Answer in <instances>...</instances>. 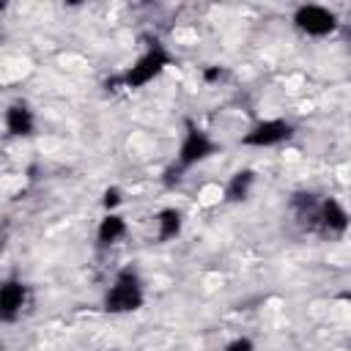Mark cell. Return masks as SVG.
I'll return each mask as SVG.
<instances>
[{
	"instance_id": "cell-1",
	"label": "cell",
	"mask_w": 351,
	"mask_h": 351,
	"mask_svg": "<svg viewBox=\"0 0 351 351\" xmlns=\"http://www.w3.org/2000/svg\"><path fill=\"white\" fill-rule=\"evenodd\" d=\"M148 302V291H145V280L140 274V269L134 263L121 266L110 285L101 293V310L107 315H132L140 313Z\"/></svg>"
},
{
	"instance_id": "cell-13",
	"label": "cell",
	"mask_w": 351,
	"mask_h": 351,
	"mask_svg": "<svg viewBox=\"0 0 351 351\" xmlns=\"http://www.w3.org/2000/svg\"><path fill=\"white\" fill-rule=\"evenodd\" d=\"M222 351H258V346L250 335H236L222 346Z\"/></svg>"
},
{
	"instance_id": "cell-12",
	"label": "cell",
	"mask_w": 351,
	"mask_h": 351,
	"mask_svg": "<svg viewBox=\"0 0 351 351\" xmlns=\"http://www.w3.org/2000/svg\"><path fill=\"white\" fill-rule=\"evenodd\" d=\"M99 203H101V211H104V214H112V211H121V206L126 203V195H123L121 186L112 184V186H107V189L101 192V200H99Z\"/></svg>"
},
{
	"instance_id": "cell-7",
	"label": "cell",
	"mask_w": 351,
	"mask_h": 351,
	"mask_svg": "<svg viewBox=\"0 0 351 351\" xmlns=\"http://www.w3.org/2000/svg\"><path fill=\"white\" fill-rule=\"evenodd\" d=\"M30 296L33 291L22 277H5L0 285V321L3 324L19 321L30 304Z\"/></svg>"
},
{
	"instance_id": "cell-14",
	"label": "cell",
	"mask_w": 351,
	"mask_h": 351,
	"mask_svg": "<svg viewBox=\"0 0 351 351\" xmlns=\"http://www.w3.org/2000/svg\"><path fill=\"white\" fill-rule=\"evenodd\" d=\"M225 74H228V69H222V66H206L203 69V80L206 82H219Z\"/></svg>"
},
{
	"instance_id": "cell-2",
	"label": "cell",
	"mask_w": 351,
	"mask_h": 351,
	"mask_svg": "<svg viewBox=\"0 0 351 351\" xmlns=\"http://www.w3.org/2000/svg\"><path fill=\"white\" fill-rule=\"evenodd\" d=\"M176 63V55L170 52L167 44H162L159 38L148 41L145 49L118 74L112 77L107 85H118L123 90H140V88H148L151 82H156L170 66Z\"/></svg>"
},
{
	"instance_id": "cell-10",
	"label": "cell",
	"mask_w": 351,
	"mask_h": 351,
	"mask_svg": "<svg viewBox=\"0 0 351 351\" xmlns=\"http://www.w3.org/2000/svg\"><path fill=\"white\" fill-rule=\"evenodd\" d=\"M129 233V222L121 211H112V214H101L99 225H96V247L99 250H110L115 244H121Z\"/></svg>"
},
{
	"instance_id": "cell-4",
	"label": "cell",
	"mask_w": 351,
	"mask_h": 351,
	"mask_svg": "<svg viewBox=\"0 0 351 351\" xmlns=\"http://www.w3.org/2000/svg\"><path fill=\"white\" fill-rule=\"evenodd\" d=\"M296 123L282 118V115H269V118H258L252 121L244 134L239 137V145L244 148H258V151H266V148H280V145H288L293 137H296Z\"/></svg>"
},
{
	"instance_id": "cell-8",
	"label": "cell",
	"mask_w": 351,
	"mask_h": 351,
	"mask_svg": "<svg viewBox=\"0 0 351 351\" xmlns=\"http://www.w3.org/2000/svg\"><path fill=\"white\" fill-rule=\"evenodd\" d=\"M3 126H5V134L14 137V140H27L36 134L38 129V118H36V110L19 99V101H11L3 112Z\"/></svg>"
},
{
	"instance_id": "cell-15",
	"label": "cell",
	"mask_w": 351,
	"mask_h": 351,
	"mask_svg": "<svg viewBox=\"0 0 351 351\" xmlns=\"http://www.w3.org/2000/svg\"><path fill=\"white\" fill-rule=\"evenodd\" d=\"M348 41H351V33H348Z\"/></svg>"
},
{
	"instance_id": "cell-6",
	"label": "cell",
	"mask_w": 351,
	"mask_h": 351,
	"mask_svg": "<svg viewBox=\"0 0 351 351\" xmlns=\"http://www.w3.org/2000/svg\"><path fill=\"white\" fill-rule=\"evenodd\" d=\"M348 230H351V211H348V206L340 197H335V195H321L315 217H313V225H310V233L335 241V239H343Z\"/></svg>"
},
{
	"instance_id": "cell-5",
	"label": "cell",
	"mask_w": 351,
	"mask_h": 351,
	"mask_svg": "<svg viewBox=\"0 0 351 351\" xmlns=\"http://www.w3.org/2000/svg\"><path fill=\"white\" fill-rule=\"evenodd\" d=\"M291 25L307 38H329L340 30V16L335 8L321 3H302L291 14Z\"/></svg>"
},
{
	"instance_id": "cell-9",
	"label": "cell",
	"mask_w": 351,
	"mask_h": 351,
	"mask_svg": "<svg viewBox=\"0 0 351 351\" xmlns=\"http://www.w3.org/2000/svg\"><path fill=\"white\" fill-rule=\"evenodd\" d=\"M184 225H186V214L178 206H162L154 214V233H156V241L159 244L176 241L184 233Z\"/></svg>"
},
{
	"instance_id": "cell-3",
	"label": "cell",
	"mask_w": 351,
	"mask_h": 351,
	"mask_svg": "<svg viewBox=\"0 0 351 351\" xmlns=\"http://www.w3.org/2000/svg\"><path fill=\"white\" fill-rule=\"evenodd\" d=\"M219 151H222L219 140H214V134H211L208 129H203L197 121L186 118L170 165H173V167H178V170L186 176L192 167H197V165L208 162V159H211V156H217Z\"/></svg>"
},
{
	"instance_id": "cell-11",
	"label": "cell",
	"mask_w": 351,
	"mask_h": 351,
	"mask_svg": "<svg viewBox=\"0 0 351 351\" xmlns=\"http://www.w3.org/2000/svg\"><path fill=\"white\" fill-rule=\"evenodd\" d=\"M255 181H258V173H255L252 167H239V170L228 178V184H225V192H222L225 203H244V200L252 195Z\"/></svg>"
}]
</instances>
